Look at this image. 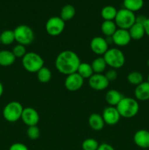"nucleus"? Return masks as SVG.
<instances>
[{"instance_id":"nucleus-1","label":"nucleus","mask_w":149,"mask_h":150,"mask_svg":"<svg viewBox=\"0 0 149 150\" xmlns=\"http://www.w3.org/2000/svg\"><path fill=\"white\" fill-rule=\"evenodd\" d=\"M81 63L79 56L74 51L65 50L57 55L55 60V67L61 74L68 75L76 73Z\"/></svg>"},{"instance_id":"nucleus-8","label":"nucleus","mask_w":149,"mask_h":150,"mask_svg":"<svg viewBox=\"0 0 149 150\" xmlns=\"http://www.w3.org/2000/svg\"><path fill=\"white\" fill-rule=\"evenodd\" d=\"M64 28L65 21L60 16L51 17L45 23V30L50 36H58L64 32Z\"/></svg>"},{"instance_id":"nucleus-14","label":"nucleus","mask_w":149,"mask_h":150,"mask_svg":"<svg viewBox=\"0 0 149 150\" xmlns=\"http://www.w3.org/2000/svg\"><path fill=\"white\" fill-rule=\"evenodd\" d=\"M111 40L112 43L117 46L124 47L129 44L131 38L130 37L129 30L118 28L115 33L111 37Z\"/></svg>"},{"instance_id":"nucleus-15","label":"nucleus","mask_w":149,"mask_h":150,"mask_svg":"<svg viewBox=\"0 0 149 150\" xmlns=\"http://www.w3.org/2000/svg\"><path fill=\"white\" fill-rule=\"evenodd\" d=\"M134 144L142 149L149 148V131L145 129L137 130L133 137Z\"/></svg>"},{"instance_id":"nucleus-2","label":"nucleus","mask_w":149,"mask_h":150,"mask_svg":"<svg viewBox=\"0 0 149 150\" xmlns=\"http://www.w3.org/2000/svg\"><path fill=\"white\" fill-rule=\"evenodd\" d=\"M116 108L118 109L121 117L131 119L138 114L140 105L135 98L124 97L119 103L116 105Z\"/></svg>"},{"instance_id":"nucleus-24","label":"nucleus","mask_w":149,"mask_h":150,"mask_svg":"<svg viewBox=\"0 0 149 150\" xmlns=\"http://www.w3.org/2000/svg\"><path fill=\"white\" fill-rule=\"evenodd\" d=\"M117 12L115 7L112 5H107L101 10V16L104 21H114L116 16Z\"/></svg>"},{"instance_id":"nucleus-40","label":"nucleus","mask_w":149,"mask_h":150,"mask_svg":"<svg viewBox=\"0 0 149 150\" xmlns=\"http://www.w3.org/2000/svg\"><path fill=\"white\" fill-rule=\"evenodd\" d=\"M147 81L148 82V83H149V73H148V79H147Z\"/></svg>"},{"instance_id":"nucleus-25","label":"nucleus","mask_w":149,"mask_h":150,"mask_svg":"<svg viewBox=\"0 0 149 150\" xmlns=\"http://www.w3.org/2000/svg\"><path fill=\"white\" fill-rule=\"evenodd\" d=\"M144 5L143 0H124V8L130 11L137 12L143 8Z\"/></svg>"},{"instance_id":"nucleus-4","label":"nucleus","mask_w":149,"mask_h":150,"mask_svg":"<svg viewBox=\"0 0 149 150\" xmlns=\"http://www.w3.org/2000/svg\"><path fill=\"white\" fill-rule=\"evenodd\" d=\"M103 58L106 62L107 65L115 70L121 68L126 62L125 55L118 48H109L103 55Z\"/></svg>"},{"instance_id":"nucleus-26","label":"nucleus","mask_w":149,"mask_h":150,"mask_svg":"<svg viewBox=\"0 0 149 150\" xmlns=\"http://www.w3.org/2000/svg\"><path fill=\"white\" fill-rule=\"evenodd\" d=\"M91 65L94 73H103V72L106 70V67L108 66L103 57H99L94 59L92 61Z\"/></svg>"},{"instance_id":"nucleus-19","label":"nucleus","mask_w":149,"mask_h":150,"mask_svg":"<svg viewBox=\"0 0 149 150\" xmlns=\"http://www.w3.org/2000/svg\"><path fill=\"white\" fill-rule=\"evenodd\" d=\"M129 32L131 40H140L145 35L143 24L137 23V22H135L131 26V28L129 29Z\"/></svg>"},{"instance_id":"nucleus-6","label":"nucleus","mask_w":149,"mask_h":150,"mask_svg":"<svg viewBox=\"0 0 149 150\" xmlns=\"http://www.w3.org/2000/svg\"><path fill=\"white\" fill-rule=\"evenodd\" d=\"M23 108L22 104L18 101L8 103L3 109V117L9 122H16L21 118Z\"/></svg>"},{"instance_id":"nucleus-36","label":"nucleus","mask_w":149,"mask_h":150,"mask_svg":"<svg viewBox=\"0 0 149 150\" xmlns=\"http://www.w3.org/2000/svg\"><path fill=\"white\" fill-rule=\"evenodd\" d=\"M147 18H146L145 16L140 15V16H136V22L139 23H142V24H144V23L147 20Z\"/></svg>"},{"instance_id":"nucleus-39","label":"nucleus","mask_w":149,"mask_h":150,"mask_svg":"<svg viewBox=\"0 0 149 150\" xmlns=\"http://www.w3.org/2000/svg\"><path fill=\"white\" fill-rule=\"evenodd\" d=\"M147 66L149 67V59H148V61H147Z\"/></svg>"},{"instance_id":"nucleus-13","label":"nucleus","mask_w":149,"mask_h":150,"mask_svg":"<svg viewBox=\"0 0 149 150\" xmlns=\"http://www.w3.org/2000/svg\"><path fill=\"white\" fill-rule=\"evenodd\" d=\"M102 116L105 123L108 125H115L118 124L121 119V115L116 107L110 105L104 108Z\"/></svg>"},{"instance_id":"nucleus-23","label":"nucleus","mask_w":149,"mask_h":150,"mask_svg":"<svg viewBox=\"0 0 149 150\" xmlns=\"http://www.w3.org/2000/svg\"><path fill=\"white\" fill-rule=\"evenodd\" d=\"M77 73L83 78V79H89L94 73L93 71L91 64L88 62H81L79 65Z\"/></svg>"},{"instance_id":"nucleus-37","label":"nucleus","mask_w":149,"mask_h":150,"mask_svg":"<svg viewBox=\"0 0 149 150\" xmlns=\"http://www.w3.org/2000/svg\"><path fill=\"white\" fill-rule=\"evenodd\" d=\"M143 26H144L145 35L149 37V18H148L147 20L145 21V22L144 24H143Z\"/></svg>"},{"instance_id":"nucleus-27","label":"nucleus","mask_w":149,"mask_h":150,"mask_svg":"<svg viewBox=\"0 0 149 150\" xmlns=\"http://www.w3.org/2000/svg\"><path fill=\"white\" fill-rule=\"evenodd\" d=\"M37 78L40 83H47L52 79V73L48 67L44 66L37 73Z\"/></svg>"},{"instance_id":"nucleus-11","label":"nucleus","mask_w":149,"mask_h":150,"mask_svg":"<svg viewBox=\"0 0 149 150\" xmlns=\"http://www.w3.org/2000/svg\"><path fill=\"white\" fill-rule=\"evenodd\" d=\"M109 43L105 38L101 36L94 37L90 42V48L92 52L98 56H103L107 52Z\"/></svg>"},{"instance_id":"nucleus-17","label":"nucleus","mask_w":149,"mask_h":150,"mask_svg":"<svg viewBox=\"0 0 149 150\" xmlns=\"http://www.w3.org/2000/svg\"><path fill=\"white\" fill-rule=\"evenodd\" d=\"M89 125L92 130L95 131H100L104 128L105 123L101 114L93 113L89 116Z\"/></svg>"},{"instance_id":"nucleus-22","label":"nucleus","mask_w":149,"mask_h":150,"mask_svg":"<svg viewBox=\"0 0 149 150\" xmlns=\"http://www.w3.org/2000/svg\"><path fill=\"white\" fill-rule=\"evenodd\" d=\"M76 13L75 8L72 4H66L61 8L60 13V17L64 21H70L74 17Z\"/></svg>"},{"instance_id":"nucleus-29","label":"nucleus","mask_w":149,"mask_h":150,"mask_svg":"<svg viewBox=\"0 0 149 150\" xmlns=\"http://www.w3.org/2000/svg\"><path fill=\"white\" fill-rule=\"evenodd\" d=\"M127 81L131 85L137 86L143 82V76L138 71H132L127 76Z\"/></svg>"},{"instance_id":"nucleus-31","label":"nucleus","mask_w":149,"mask_h":150,"mask_svg":"<svg viewBox=\"0 0 149 150\" xmlns=\"http://www.w3.org/2000/svg\"><path fill=\"white\" fill-rule=\"evenodd\" d=\"M12 52H13V54H14V56L15 57L16 59L17 58L22 59L25 55H26L27 51H26V48L25 45L18 43L17 45H15V46L13 47V50H12Z\"/></svg>"},{"instance_id":"nucleus-9","label":"nucleus","mask_w":149,"mask_h":150,"mask_svg":"<svg viewBox=\"0 0 149 150\" xmlns=\"http://www.w3.org/2000/svg\"><path fill=\"white\" fill-rule=\"evenodd\" d=\"M110 84V81L103 73H93L89 79V85L92 89L102 91L106 89Z\"/></svg>"},{"instance_id":"nucleus-18","label":"nucleus","mask_w":149,"mask_h":150,"mask_svg":"<svg viewBox=\"0 0 149 150\" xmlns=\"http://www.w3.org/2000/svg\"><path fill=\"white\" fill-rule=\"evenodd\" d=\"M124 97L119 91L116 89H110L108 91L105 95V100L110 106L116 107Z\"/></svg>"},{"instance_id":"nucleus-3","label":"nucleus","mask_w":149,"mask_h":150,"mask_svg":"<svg viewBox=\"0 0 149 150\" xmlns=\"http://www.w3.org/2000/svg\"><path fill=\"white\" fill-rule=\"evenodd\" d=\"M43 58L37 53L29 51L22 58V65L27 72L31 73H37L44 67Z\"/></svg>"},{"instance_id":"nucleus-33","label":"nucleus","mask_w":149,"mask_h":150,"mask_svg":"<svg viewBox=\"0 0 149 150\" xmlns=\"http://www.w3.org/2000/svg\"><path fill=\"white\" fill-rule=\"evenodd\" d=\"M105 76H106V78L108 79V80L110 82L116 80L117 78H118V73H117L116 70L115 69H112L108 70L106 72V73L105 74Z\"/></svg>"},{"instance_id":"nucleus-7","label":"nucleus","mask_w":149,"mask_h":150,"mask_svg":"<svg viewBox=\"0 0 149 150\" xmlns=\"http://www.w3.org/2000/svg\"><path fill=\"white\" fill-rule=\"evenodd\" d=\"M114 21L118 29L129 30L136 22V16L133 12L122 8L118 10Z\"/></svg>"},{"instance_id":"nucleus-38","label":"nucleus","mask_w":149,"mask_h":150,"mask_svg":"<svg viewBox=\"0 0 149 150\" xmlns=\"http://www.w3.org/2000/svg\"><path fill=\"white\" fill-rule=\"evenodd\" d=\"M3 92H4V87H3L2 83L0 82V98H1V95H3Z\"/></svg>"},{"instance_id":"nucleus-21","label":"nucleus","mask_w":149,"mask_h":150,"mask_svg":"<svg viewBox=\"0 0 149 150\" xmlns=\"http://www.w3.org/2000/svg\"><path fill=\"white\" fill-rule=\"evenodd\" d=\"M117 29L118 27L114 21H104L101 24L102 33L108 38H111Z\"/></svg>"},{"instance_id":"nucleus-30","label":"nucleus","mask_w":149,"mask_h":150,"mask_svg":"<svg viewBox=\"0 0 149 150\" xmlns=\"http://www.w3.org/2000/svg\"><path fill=\"white\" fill-rule=\"evenodd\" d=\"M99 144L96 139L89 138L85 139L82 143V149L83 150H97Z\"/></svg>"},{"instance_id":"nucleus-5","label":"nucleus","mask_w":149,"mask_h":150,"mask_svg":"<svg viewBox=\"0 0 149 150\" xmlns=\"http://www.w3.org/2000/svg\"><path fill=\"white\" fill-rule=\"evenodd\" d=\"M13 31L15 41L18 44L26 46L32 44L34 40V32L33 29L28 25H19Z\"/></svg>"},{"instance_id":"nucleus-16","label":"nucleus","mask_w":149,"mask_h":150,"mask_svg":"<svg viewBox=\"0 0 149 150\" xmlns=\"http://www.w3.org/2000/svg\"><path fill=\"white\" fill-rule=\"evenodd\" d=\"M134 97L137 101H147L149 100V83L143 81L136 86L134 89Z\"/></svg>"},{"instance_id":"nucleus-35","label":"nucleus","mask_w":149,"mask_h":150,"mask_svg":"<svg viewBox=\"0 0 149 150\" xmlns=\"http://www.w3.org/2000/svg\"><path fill=\"white\" fill-rule=\"evenodd\" d=\"M97 150H115V149L113 148V146H111L109 144L103 143L99 144Z\"/></svg>"},{"instance_id":"nucleus-20","label":"nucleus","mask_w":149,"mask_h":150,"mask_svg":"<svg viewBox=\"0 0 149 150\" xmlns=\"http://www.w3.org/2000/svg\"><path fill=\"white\" fill-rule=\"evenodd\" d=\"M15 57L12 51L9 50H1L0 51V66L9 67L13 65L15 62Z\"/></svg>"},{"instance_id":"nucleus-34","label":"nucleus","mask_w":149,"mask_h":150,"mask_svg":"<svg viewBox=\"0 0 149 150\" xmlns=\"http://www.w3.org/2000/svg\"><path fill=\"white\" fill-rule=\"evenodd\" d=\"M9 150H29V148L22 143H15L10 146Z\"/></svg>"},{"instance_id":"nucleus-41","label":"nucleus","mask_w":149,"mask_h":150,"mask_svg":"<svg viewBox=\"0 0 149 150\" xmlns=\"http://www.w3.org/2000/svg\"><path fill=\"white\" fill-rule=\"evenodd\" d=\"M0 44H1V40H0Z\"/></svg>"},{"instance_id":"nucleus-10","label":"nucleus","mask_w":149,"mask_h":150,"mask_svg":"<svg viewBox=\"0 0 149 150\" xmlns=\"http://www.w3.org/2000/svg\"><path fill=\"white\" fill-rule=\"evenodd\" d=\"M84 79L76 72L68 75L64 80V86L70 92H75L82 88Z\"/></svg>"},{"instance_id":"nucleus-28","label":"nucleus","mask_w":149,"mask_h":150,"mask_svg":"<svg viewBox=\"0 0 149 150\" xmlns=\"http://www.w3.org/2000/svg\"><path fill=\"white\" fill-rule=\"evenodd\" d=\"M0 40H1V43L3 45H9L13 44L15 41L14 31L10 30V29L3 31L0 34Z\"/></svg>"},{"instance_id":"nucleus-32","label":"nucleus","mask_w":149,"mask_h":150,"mask_svg":"<svg viewBox=\"0 0 149 150\" xmlns=\"http://www.w3.org/2000/svg\"><path fill=\"white\" fill-rule=\"evenodd\" d=\"M26 134L31 140H37L40 136V130L37 125L30 126L28 127Z\"/></svg>"},{"instance_id":"nucleus-12","label":"nucleus","mask_w":149,"mask_h":150,"mask_svg":"<svg viewBox=\"0 0 149 150\" xmlns=\"http://www.w3.org/2000/svg\"><path fill=\"white\" fill-rule=\"evenodd\" d=\"M20 120L28 127L37 125L39 122V114L35 108L26 107L23 108Z\"/></svg>"}]
</instances>
